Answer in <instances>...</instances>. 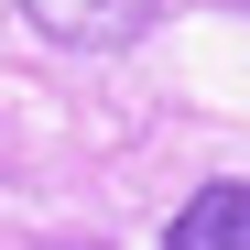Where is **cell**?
<instances>
[{
	"label": "cell",
	"mask_w": 250,
	"mask_h": 250,
	"mask_svg": "<svg viewBox=\"0 0 250 250\" xmlns=\"http://www.w3.org/2000/svg\"><path fill=\"white\" fill-rule=\"evenodd\" d=\"M163 0H22V22L44 33V44H76V55H120L142 44Z\"/></svg>",
	"instance_id": "cell-1"
},
{
	"label": "cell",
	"mask_w": 250,
	"mask_h": 250,
	"mask_svg": "<svg viewBox=\"0 0 250 250\" xmlns=\"http://www.w3.org/2000/svg\"><path fill=\"white\" fill-rule=\"evenodd\" d=\"M163 250H250V185H239V174L196 185L174 218H163Z\"/></svg>",
	"instance_id": "cell-2"
}]
</instances>
